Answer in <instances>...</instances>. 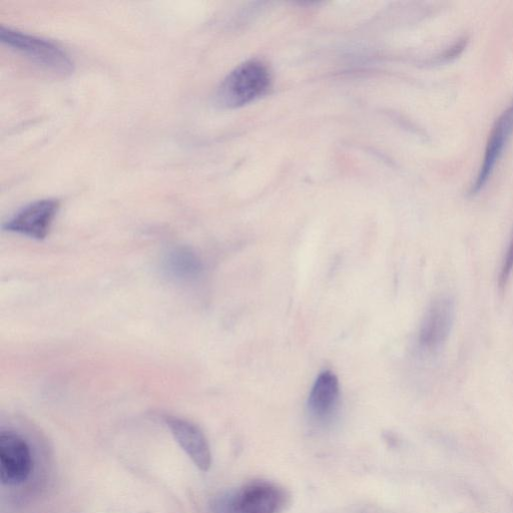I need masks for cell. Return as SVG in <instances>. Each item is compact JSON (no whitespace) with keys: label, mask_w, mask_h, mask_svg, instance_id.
<instances>
[{"label":"cell","mask_w":513,"mask_h":513,"mask_svg":"<svg viewBox=\"0 0 513 513\" xmlns=\"http://www.w3.org/2000/svg\"><path fill=\"white\" fill-rule=\"evenodd\" d=\"M0 40L32 63L43 69L67 77L75 65L68 53L58 44L11 28H0Z\"/></svg>","instance_id":"cell-1"},{"label":"cell","mask_w":513,"mask_h":513,"mask_svg":"<svg viewBox=\"0 0 513 513\" xmlns=\"http://www.w3.org/2000/svg\"><path fill=\"white\" fill-rule=\"evenodd\" d=\"M267 68L257 62H248L234 70L217 92V103L224 108L247 105L262 95L270 86Z\"/></svg>","instance_id":"cell-2"},{"label":"cell","mask_w":513,"mask_h":513,"mask_svg":"<svg viewBox=\"0 0 513 513\" xmlns=\"http://www.w3.org/2000/svg\"><path fill=\"white\" fill-rule=\"evenodd\" d=\"M34 467L27 441L14 432L0 435V479L7 485H18L29 479Z\"/></svg>","instance_id":"cell-3"},{"label":"cell","mask_w":513,"mask_h":513,"mask_svg":"<svg viewBox=\"0 0 513 513\" xmlns=\"http://www.w3.org/2000/svg\"><path fill=\"white\" fill-rule=\"evenodd\" d=\"M56 199H45L31 203L16 213L5 225L8 232L35 240H44L60 210Z\"/></svg>","instance_id":"cell-4"},{"label":"cell","mask_w":513,"mask_h":513,"mask_svg":"<svg viewBox=\"0 0 513 513\" xmlns=\"http://www.w3.org/2000/svg\"><path fill=\"white\" fill-rule=\"evenodd\" d=\"M455 305L451 298L436 299L427 310L420 326L418 343L426 352L438 351L447 341L453 327Z\"/></svg>","instance_id":"cell-5"},{"label":"cell","mask_w":513,"mask_h":513,"mask_svg":"<svg viewBox=\"0 0 513 513\" xmlns=\"http://www.w3.org/2000/svg\"><path fill=\"white\" fill-rule=\"evenodd\" d=\"M239 513H280L287 504L284 488L266 480H255L235 492Z\"/></svg>","instance_id":"cell-6"},{"label":"cell","mask_w":513,"mask_h":513,"mask_svg":"<svg viewBox=\"0 0 513 513\" xmlns=\"http://www.w3.org/2000/svg\"><path fill=\"white\" fill-rule=\"evenodd\" d=\"M165 422L195 465L202 471H208L212 465V453L201 428L191 421L175 416H167Z\"/></svg>","instance_id":"cell-7"},{"label":"cell","mask_w":513,"mask_h":513,"mask_svg":"<svg viewBox=\"0 0 513 513\" xmlns=\"http://www.w3.org/2000/svg\"><path fill=\"white\" fill-rule=\"evenodd\" d=\"M340 400L338 377L325 370L316 378L308 398L310 415L319 422L329 420L335 413Z\"/></svg>","instance_id":"cell-8"},{"label":"cell","mask_w":513,"mask_h":513,"mask_svg":"<svg viewBox=\"0 0 513 513\" xmlns=\"http://www.w3.org/2000/svg\"><path fill=\"white\" fill-rule=\"evenodd\" d=\"M162 267L167 276L179 282H192L203 272L201 259L188 247L171 249L165 255Z\"/></svg>","instance_id":"cell-9"},{"label":"cell","mask_w":513,"mask_h":513,"mask_svg":"<svg viewBox=\"0 0 513 513\" xmlns=\"http://www.w3.org/2000/svg\"><path fill=\"white\" fill-rule=\"evenodd\" d=\"M513 130V107L507 110L496 123L485 154L484 164L474 186L473 192H477L490 176L504 143Z\"/></svg>","instance_id":"cell-10"},{"label":"cell","mask_w":513,"mask_h":513,"mask_svg":"<svg viewBox=\"0 0 513 513\" xmlns=\"http://www.w3.org/2000/svg\"><path fill=\"white\" fill-rule=\"evenodd\" d=\"M513 272V236L509 243L508 249L506 251L505 257L503 259V263L501 266L498 286L501 291H503L506 285L509 282L511 274Z\"/></svg>","instance_id":"cell-11"}]
</instances>
